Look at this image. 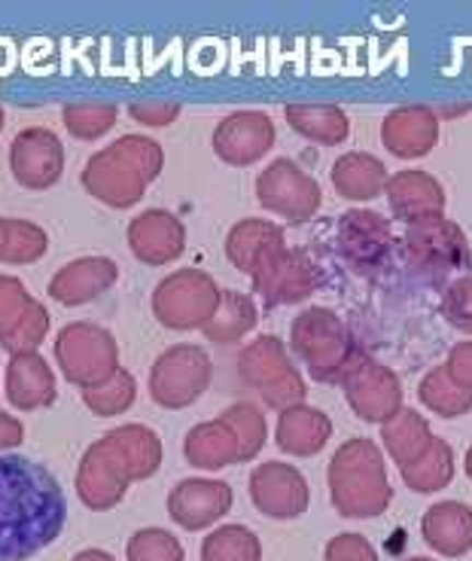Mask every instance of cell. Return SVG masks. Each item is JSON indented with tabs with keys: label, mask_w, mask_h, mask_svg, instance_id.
Returning a JSON list of instances; mask_svg holds the SVG:
<instances>
[{
	"label": "cell",
	"mask_w": 472,
	"mask_h": 561,
	"mask_svg": "<svg viewBox=\"0 0 472 561\" xmlns=\"http://www.w3.org/2000/svg\"><path fill=\"white\" fill-rule=\"evenodd\" d=\"M68 522L61 482L25 455L0 458V561H28L53 547Z\"/></svg>",
	"instance_id": "cell-1"
},
{
	"label": "cell",
	"mask_w": 472,
	"mask_h": 561,
	"mask_svg": "<svg viewBox=\"0 0 472 561\" xmlns=\"http://www.w3.org/2000/svg\"><path fill=\"white\" fill-rule=\"evenodd\" d=\"M326 482L335 513L345 519H376L393 501L384 455L366 436H354L335 451Z\"/></svg>",
	"instance_id": "cell-2"
},
{
	"label": "cell",
	"mask_w": 472,
	"mask_h": 561,
	"mask_svg": "<svg viewBox=\"0 0 472 561\" xmlns=\"http://www.w3.org/2000/svg\"><path fill=\"white\" fill-rule=\"evenodd\" d=\"M159 169H162L159 144L140 135H126L85 162L83 183L101 202L113 208H128L143 196V186L147 181H153Z\"/></svg>",
	"instance_id": "cell-3"
},
{
	"label": "cell",
	"mask_w": 472,
	"mask_h": 561,
	"mask_svg": "<svg viewBox=\"0 0 472 561\" xmlns=\"http://www.w3.org/2000/svg\"><path fill=\"white\" fill-rule=\"evenodd\" d=\"M292 348L311 369V379L342 381L360 366V357L350 345L345 323L326 309L302 311L292 323Z\"/></svg>",
	"instance_id": "cell-4"
},
{
	"label": "cell",
	"mask_w": 472,
	"mask_h": 561,
	"mask_svg": "<svg viewBox=\"0 0 472 561\" xmlns=\"http://www.w3.org/2000/svg\"><path fill=\"white\" fill-rule=\"evenodd\" d=\"M241 376L272 409L299 407L306 400V381L287 360L280 339L263 336L241 354Z\"/></svg>",
	"instance_id": "cell-5"
},
{
	"label": "cell",
	"mask_w": 472,
	"mask_h": 561,
	"mask_svg": "<svg viewBox=\"0 0 472 561\" xmlns=\"http://www.w3.org/2000/svg\"><path fill=\"white\" fill-rule=\"evenodd\" d=\"M56 357L65 376L80 388H95L101 381L113 376L119 366V348L107 330L92 327V323H70L58 333Z\"/></svg>",
	"instance_id": "cell-6"
},
{
	"label": "cell",
	"mask_w": 472,
	"mask_h": 561,
	"mask_svg": "<svg viewBox=\"0 0 472 561\" xmlns=\"http://www.w3.org/2000/svg\"><path fill=\"white\" fill-rule=\"evenodd\" d=\"M220 306V290L217 284L198 272V268H183L159 280L153 294V309L159 321L174 330H193L205 327Z\"/></svg>",
	"instance_id": "cell-7"
},
{
	"label": "cell",
	"mask_w": 472,
	"mask_h": 561,
	"mask_svg": "<svg viewBox=\"0 0 472 561\" xmlns=\"http://www.w3.org/2000/svg\"><path fill=\"white\" fill-rule=\"evenodd\" d=\"M405 263L427 275V278H442L454 268L470 266V244L460 226L448 224L445 217H433L424 224L405 229L403 239Z\"/></svg>",
	"instance_id": "cell-8"
},
{
	"label": "cell",
	"mask_w": 472,
	"mask_h": 561,
	"mask_svg": "<svg viewBox=\"0 0 472 561\" xmlns=\"http://www.w3.org/2000/svg\"><path fill=\"white\" fill-rule=\"evenodd\" d=\"M208 354L195 345H177L156 357L153 373H150V393L159 407L183 409L208 391Z\"/></svg>",
	"instance_id": "cell-9"
},
{
	"label": "cell",
	"mask_w": 472,
	"mask_h": 561,
	"mask_svg": "<svg viewBox=\"0 0 472 561\" xmlns=\"http://www.w3.org/2000/svg\"><path fill=\"white\" fill-rule=\"evenodd\" d=\"M131 482H135V473L111 434H104L85 449L80 470H77V494L89 510L116 506L126 497Z\"/></svg>",
	"instance_id": "cell-10"
},
{
	"label": "cell",
	"mask_w": 472,
	"mask_h": 561,
	"mask_svg": "<svg viewBox=\"0 0 472 561\" xmlns=\"http://www.w3.org/2000/svg\"><path fill=\"white\" fill-rule=\"evenodd\" d=\"M256 198L268 210H278L292 224L308 220L320 208V186L290 159H278L260 174Z\"/></svg>",
	"instance_id": "cell-11"
},
{
	"label": "cell",
	"mask_w": 472,
	"mask_h": 561,
	"mask_svg": "<svg viewBox=\"0 0 472 561\" xmlns=\"http://www.w3.org/2000/svg\"><path fill=\"white\" fill-rule=\"evenodd\" d=\"M251 497L268 519L292 522L311 504V489L292 463L268 461L251 473Z\"/></svg>",
	"instance_id": "cell-12"
},
{
	"label": "cell",
	"mask_w": 472,
	"mask_h": 561,
	"mask_svg": "<svg viewBox=\"0 0 472 561\" xmlns=\"http://www.w3.org/2000/svg\"><path fill=\"white\" fill-rule=\"evenodd\" d=\"M232 485L222 479H183L168 494V513L186 531H202L232 510Z\"/></svg>",
	"instance_id": "cell-13"
},
{
	"label": "cell",
	"mask_w": 472,
	"mask_h": 561,
	"mask_svg": "<svg viewBox=\"0 0 472 561\" xmlns=\"http://www.w3.org/2000/svg\"><path fill=\"white\" fill-rule=\"evenodd\" d=\"M10 169L22 186L46 190L61 178L65 169V150L56 131L49 128H25L10 144Z\"/></svg>",
	"instance_id": "cell-14"
},
{
	"label": "cell",
	"mask_w": 472,
	"mask_h": 561,
	"mask_svg": "<svg viewBox=\"0 0 472 561\" xmlns=\"http://www.w3.org/2000/svg\"><path fill=\"white\" fill-rule=\"evenodd\" d=\"M347 403L362 421L384 424L403 409V388L400 379L378 364H360L345 379Z\"/></svg>",
	"instance_id": "cell-15"
},
{
	"label": "cell",
	"mask_w": 472,
	"mask_h": 561,
	"mask_svg": "<svg viewBox=\"0 0 472 561\" xmlns=\"http://www.w3.org/2000/svg\"><path fill=\"white\" fill-rule=\"evenodd\" d=\"M275 144V126L260 111L229 113L214 135V147L226 162L232 165H251L265 156Z\"/></svg>",
	"instance_id": "cell-16"
},
{
	"label": "cell",
	"mask_w": 472,
	"mask_h": 561,
	"mask_svg": "<svg viewBox=\"0 0 472 561\" xmlns=\"http://www.w3.org/2000/svg\"><path fill=\"white\" fill-rule=\"evenodd\" d=\"M183 241H186L183 224L171 210L150 208L128 224V244H131V251H135L138 260L153 263V266L168 263V260H177L183 253Z\"/></svg>",
	"instance_id": "cell-17"
},
{
	"label": "cell",
	"mask_w": 472,
	"mask_h": 561,
	"mask_svg": "<svg viewBox=\"0 0 472 561\" xmlns=\"http://www.w3.org/2000/svg\"><path fill=\"white\" fill-rule=\"evenodd\" d=\"M388 198L393 214L408 226L442 217L445 190L442 183L424 171H400L388 181Z\"/></svg>",
	"instance_id": "cell-18"
},
{
	"label": "cell",
	"mask_w": 472,
	"mask_h": 561,
	"mask_svg": "<svg viewBox=\"0 0 472 561\" xmlns=\"http://www.w3.org/2000/svg\"><path fill=\"white\" fill-rule=\"evenodd\" d=\"M424 543L445 559H460L472 549V506L460 501L433 504L421 519Z\"/></svg>",
	"instance_id": "cell-19"
},
{
	"label": "cell",
	"mask_w": 472,
	"mask_h": 561,
	"mask_svg": "<svg viewBox=\"0 0 472 561\" xmlns=\"http://www.w3.org/2000/svg\"><path fill=\"white\" fill-rule=\"evenodd\" d=\"M119 278V266L107 256H83L73 260L68 266L56 272V278L49 280V294L65 306H80L101 296L113 280Z\"/></svg>",
	"instance_id": "cell-20"
},
{
	"label": "cell",
	"mask_w": 472,
	"mask_h": 561,
	"mask_svg": "<svg viewBox=\"0 0 472 561\" xmlns=\"http://www.w3.org/2000/svg\"><path fill=\"white\" fill-rule=\"evenodd\" d=\"M256 278V290L268 306L299 302L320 284V272L299 253H280L272 266H265Z\"/></svg>",
	"instance_id": "cell-21"
},
{
	"label": "cell",
	"mask_w": 472,
	"mask_h": 561,
	"mask_svg": "<svg viewBox=\"0 0 472 561\" xmlns=\"http://www.w3.org/2000/svg\"><path fill=\"white\" fill-rule=\"evenodd\" d=\"M342 248L354 266H378L390 253V224L376 210H347L338 226Z\"/></svg>",
	"instance_id": "cell-22"
},
{
	"label": "cell",
	"mask_w": 472,
	"mask_h": 561,
	"mask_svg": "<svg viewBox=\"0 0 472 561\" xmlns=\"http://www.w3.org/2000/svg\"><path fill=\"white\" fill-rule=\"evenodd\" d=\"M439 138V119L427 107H400L384 119L381 126V140L388 150L400 159H417L433 150Z\"/></svg>",
	"instance_id": "cell-23"
},
{
	"label": "cell",
	"mask_w": 472,
	"mask_h": 561,
	"mask_svg": "<svg viewBox=\"0 0 472 561\" xmlns=\"http://www.w3.org/2000/svg\"><path fill=\"white\" fill-rule=\"evenodd\" d=\"M7 397L22 412L49 407L56 400V376L41 354L34 351L13 354L10 369H7Z\"/></svg>",
	"instance_id": "cell-24"
},
{
	"label": "cell",
	"mask_w": 472,
	"mask_h": 561,
	"mask_svg": "<svg viewBox=\"0 0 472 561\" xmlns=\"http://www.w3.org/2000/svg\"><path fill=\"white\" fill-rule=\"evenodd\" d=\"M333 436V421L323 409L314 407H290L280 412L278 419V449L296 458H311L323 451V446Z\"/></svg>",
	"instance_id": "cell-25"
},
{
	"label": "cell",
	"mask_w": 472,
	"mask_h": 561,
	"mask_svg": "<svg viewBox=\"0 0 472 561\" xmlns=\"http://www.w3.org/2000/svg\"><path fill=\"white\" fill-rule=\"evenodd\" d=\"M226 253L235 266L251 272V275H260L265 266H272L284 253V236H280L278 226L265 224V220H244L229 232Z\"/></svg>",
	"instance_id": "cell-26"
},
{
	"label": "cell",
	"mask_w": 472,
	"mask_h": 561,
	"mask_svg": "<svg viewBox=\"0 0 472 561\" xmlns=\"http://www.w3.org/2000/svg\"><path fill=\"white\" fill-rule=\"evenodd\" d=\"M183 455L198 470H222L229 463H241L235 436L229 434V427L220 419L195 424L193 431L186 434Z\"/></svg>",
	"instance_id": "cell-27"
},
{
	"label": "cell",
	"mask_w": 472,
	"mask_h": 561,
	"mask_svg": "<svg viewBox=\"0 0 472 561\" xmlns=\"http://www.w3.org/2000/svg\"><path fill=\"white\" fill-rule=\"evenodd\" d=\"M381 439H384V451L393 461L405 467V463L417 461L424 451L430 449L433 431L430 424L424 421V415H417L415 409H400L390 421L381 424Z\"/></svg>",
	"instance_id": "cell-28"
},
{
	"label": "cell",
	"mask_w": 472,
	"mask_h": 561,
	"mask_svg": "<svg viewBox=\"0 0 472 561\" xmlns=\"http://www.w3.org/2000/svg\"><path fill=\"white\" fill-rule=\"evenodd\" d=\"M333 186L345 198L369 202L388 186V169L369 153H347L333 165Z\"/></svg>",
	"instance_id": "cell-29"
},
{
	"label": "cell",
	"mask_w": 472,
	"mask_h": 561,
	"mask_svg": "<svg viewBox=\"0 0 472 561\" xmlns=\"http://www.w3.org/2000/svg\"><path fill=\"white\" fill-rule=\"evenodd\" d=\"M400 470H403V482L415 491V494L442 491L448 489V482L454 479V451H451V446H448L445 439L433 436L430 449L424 451L417 461L400 467Z\"/></svg>",
	"instance_id": "cell-30"
},
{
	"label": "cell",
	"mask_w": 472,
	"mask_h": 561,
	"mask_svg": "<svg viewBox=\"0 0 472 561\" xmlns=\"http://www.w3.org/2000/svg\"><path fill=\"white\" fill-rule=\"evenodd\" d=\"M111 439L126 455L128 467L135 473V482L153 477L156 470H159V463H162V439L150 427H143V424H123V427L111 431Z\"/></svg>",
	"instance_id": "cell-31"
},
{
	"label": "cell",
	"mask_w": 472,
	"mask_h": 561,
	"mask_svg": "<svg viewBox=\"0 0 472 561\" xmlns=\"http://www.w3.org/2000/svg\"><path fill=\"white\" fill-rule=\"evenodd\" d=\"M287 123H290L299 135H306L320 144H342L347 138V116L338 107H326V104H292L287 107Z\"/></svg>",
	"instance_id": "cell-32"
},
{
	"label": "cell",
	"mask_w": 472,
	"mask_h": 561,
	"mask_svg": "<svg viewBox=\"0 0 472 561\" xmlns=\"http://www.w3.org/2000/svg\"><path fill=\"white\" fill-rule=\"evenodd\" d=\"M202 561H263V543L247 525H222L202 540Z\"/></svg>",
	"instance_id": "cell-33"
},
{
	"label": "cell",
	"mask_w": 472,
	"mask_h": 561,
	"mask_svg": "<svg viewBox=\"0 0 472 561\" xmlns=\"http://www.w3.org/2000/svg\"><path fill=\"white\" fill-rule=\"evenodd\" d=\"M256 323V309L253 302L244 294H235V290H226L220 296V306L214 311V318L205 323V336L220 342V345H229L241 339L247 330Z\"/></svg>",
	"instance_id": "cell-34"
},
{
	"label": "cell",
	"mask_w": 472,
	"mask_h": 561,
	"mask_svg": "<svg viewBox=\"0 0 472 561\" xmlns=\"http://www.w3.org/2000/svg\"><path fill=\"white\" fill-rule=\"evenodd\" d=\"M417 393H421V403L433 409L436 415H442V419H460L472 409V391L460 388L458 381L448 376L445 366L433 369L430 376L421 381Z\"/></svg>",
	"instance_id": "cell-35"
},
{
	"label": "cell",
	"mask_w": 472,
	"mask_h": 561,
	"mask_svg": "<svg viewBox=\"0 0 472 561\" xmlns=\"http://www.w3.org/2000/svg\"><path fill=\"white\" fill-rule=\"evenodd\" d=\"M220 421L229 427V434L235 436L238 451H241V461H253L265 446V415L253 403H235L220 415Z\"/></svg>",
	"instance_id": "cell-36"
},
{
	"label": "cell",
	"mask_w": 472,
	"mask_h": 561,
	"mask_svg": "<svg viewBox=\"0 0 472 561\" xmlns=\"http://www.w3.org/2000/svg\"><path fill=\"white\" fill-rule=\"evenodd\" d=\"M83 403L95 415H119V412H126L135 403V379L128 376L126 369H116L101 385L85 388Z\"/></svg>",
	"instance_id": "cell-37"
},
{
	"label": "cell",
	"mask_w": 472,
	"mask_h": 561,
	"mask_svg": "<svg viewBox=\"0 0 472 561\" xmlns=\"http://www.w3.org/2000/svg\"><path fill=\"white\" fill-rule=\"evenodd\" d=\"M128 561H183L181 540L165 528H140L128 537L126 543Z\"/></svg>",
	"instance_id": "cell-38"
},
{
	"label": "cell",
	"mask_w": 472,
	"mask_h": 561,
	"mask_svg": "<svg viewBox=\"0 0 472 561\" xmlns=\"http://www.w3.org/2000/svg\"><path fill=\"white\" fill-rule=\"evenodd\" d=\"M49 248V239L41 226L28 224V220H7V248H3V260L10 263H31L43 256Z\"/></svg>",
	"instance_id": "cell-39"
},
{
	"label": "cell",
	"mask_w": 472,
	"mask_h": 561,
	"mask_svg": "<svg viewBox=\"0 0 472 561\" xmlns=\"http://www.w3.org/2000/svg\"><path fill=\"white\" fill-rule=\"evenodd\" d=\"M65 123L77 138H97L116 123V107L111 104H70L65 107Z\"/></svg>",
	"instance_id": "cell-40"
},
{
	"label": "cell",
	"mask_w": 472,
	"mask_h": 561,
	"mask_svg": "<svg viewBox=\"0 0 472 561\" xmlns=\"http://www.w3.org/2000/svg\"><path fill=\"white\" fill-rule=\"evenodd\" d=\"M31 306H34V299H31L28 290H25V284L0 275V339L7 336L15 323L28 314Z\"/></svg>",
	"instance_id": "cell-41"
},
{
	"label": "cell",
	"mask_w": 472,
	"mask_h": 561,
	"mask_svg": "<svg viewBox=\"0 0 472 561\" xmlns=\"http://www.w3.org/2000/svg\"><path fill=\"white\" fill-rule=\"evenodd\" d=\"M442 309L451 327L472 333V278H460L448 287Z\"/></svg>",
	"instance_id": "cell-42"
},
{
	"label": "cell",
	"mask_w": 472,
	"mask_h": 561,
	"mask_svg": "<svg viewBox=\"0 0 472 561\" xmlns=\"http://www.w3.org/2000/svg\"><path fill=\"white\" fill-rule=\"evenodd\" d=\"M323 561H378V552L362 534H338L326 543Z\"/></svg>",
	"instance_id": "cell-43"
},
{
	"label": "cell",
	"mask_w": 472,
	"mask_h": 561,
	"mask_svg": "<svg viewBox=\"0 0 472 561\" xmlns=\"http://www.w3.org/2000/svg\"><path fill=\"white\" fill-rule=\"evenodd\" d=\"M128 113L147 126H171V119L181 113V104L177 101H150V104H131Z\"/></svg>",
	"instance_id": "cell-44"
},
{
	"label": "cell",
	"mask_w": 472,
	"mask_h": 561,
	"mask_svg": "<svg viewBox=\"0 0 472 561\" xmlns=\"http://www.w3.org/2000/svg\"><path fill=\"white\" fill-rule=\"evenodd\" d=\"M445 369H448V376L458 381L460 388L472 391V342H463V345H458V348L451 351Z\"/></svg>",
	"instance_id": "cell-45"
},
{
	"label": "cell",
	"mask_w": 472,
	"mask_h": 561,
	"mask_svg": "<svg viewBox=\"0 0 472 561\" xmlns=\"http://www.w3.org/2000/svg\"><path fill=\"white\" fill-rule=\"evenodd\" d=\"M22 436H25L22 421L13 419V415H7V412H0V451L19 446V443H22Z\"/></svg>",
	"instance_id": "cell-46"
},
{
	"label": "cell",
	"mask_w": 472,
	"mask_h": 561,
	"mask_svg": "<svg viewBox=\"0 0 472 561\" xmlns=\"http://www.w3.org/2000/svg\"><path fill=\"white\" fill-rule=\"evenodd\" d=\"M73 561H116L111 552H104V549H80Z\"/></svg>",
	"instance_id": "cell-47"
},
{
	"label": "cell",
	"mask_w": 472,
	"mask_h": 561,
	"mask_svg": "<svg viewBox=\"0 0 472 561\" xmlns=\"http://www.w3.org/2000/svg\"><path fill=\"white\" fill-rule=\"evenodd\" d=\"M3 248H7V217H0V260H3Z\"/></svg>",
	"instance_id": "cell-48"
},
{
	"label": "cell",
	"mask_w": 472,
	"mask_h": 561,
	"mask_svg": "<svg viewBox=\"0 0 472 561\" xmlns=\"http://www.w3.org/2000/svg\"><path fill=\"white\" fill-rule=\"evenodd\" d=\"M467 477L472 479V446H470V451H467Z\"/></svg>",
	"instance_id": "cell-49"
},
{
	"label": "cell",
	"mask_w": 472,
	"mask_h": 561,
	"mask_svg": "<svg viewBox=\"0 0 472 561\" xmlns=\"http://www.w3.org/2000/svg\"><path fill=\"white\" fill-rule=\"evenodd\" d=\"M405 561H433V559H424V556H417V559H405Z\"/></svg>",
	"instance_id": "cell-50"
},
{
	"label": "cell",
	"mask_w": 472,
	"mask_h": 561,
	"mask_svg": "<svg viewBox=\"0 0 472 561\" xmlns=\"http://www.w3.org/2000/svg\"><path fill=\"white\" fill-rule=\"evenodd\" d=\"M0 128H3V107H0Z\"/></svg>",
	"instance_id": "cell-51"
}]
</instances>
